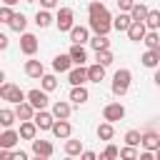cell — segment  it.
<instances>
[{
  "mask_svg": "<svg viewBox=\"0 0 160 160\" xmlns=\"http://www.w3.org/2000/svg\"><path fill=\"white\" fill-rule=\"evenodd\" d=\"M25 28H28V18H25L22 12H15V18L10 20V30H15V32H25Z\"/></svg>",
  "mask_w": 160,
  "mask_h": 160,
  "instance_id": "cell-29",
  "label": "cell"
},
{
  "mask_svg": "<svg viewBox=\"0 0 160 160\" xmlns=\"http://www.w3.org/2000/svg\"><path fill=\"white\" fill-rule=\"evenodd\" d=\"M40 85H42L45 92H50V90L58 88V78H55V75H42V78H40Z\"/></svg>",
  "mask_w": 160,
  "mask_h": 160,
  "instance_id": "cell-38",
  "label": "cell"
},
{
  "mask_svg": "<svg viewBox=\"0 0 160 160\" xmlns=\"http://www.w3.org/2000/svg\"><path fill=\"white\" fill-rule=\"evenodd\" d=\"M12 160H28V152L25 150H15L12 152Z\"/></svg>",
  "mask_w": 160,
  "mask_h": 160,
  "instance_id": "cell-45",
  "label": "cell"
},
{
  "mask_svg": "<svg viewBox=\"0 0 160 160\" xmlns=\"http://www.w3.org/2000/svg\"><path fill=\"white\" fill-rule=\"evenodd\" d=\"M118 8H120V12H132L135 0H118Z\"/></svg>",
  "mask_w": 160,
  "mask_h": 160,
  "instance_id": "cell-41",
  "label": "cell"
},
{
  "mask_svg": "<svg viewBox=\"0 0 160 160\" xmlns=\"http://www.w3.org/2000/svg\"><path fill=\"white\" fill-rule=\"evenodd\" d=\"M20 52L22 55H35L38 52V38L32 32H22L20 35Z\"/></svg>",
  "mask_w": 160,
  "mask_h": 160,
  "instance_id": "cell-6",
  "label": "cell"
},
{
  "mask_svg": "<svg viewBox=\"0 0 160 160\" xmlns=\"http://www.w3.org/2000/svg\"><path fill=\"white\" fill-rule=\"evenodd\" d=\"M88 78H90V82H100V80H105V68L102 65H90L88 68Z\"/></svg>",
  "mask_w": 160,
  "mask_h": 160,
  "instance_id": "cell-30",
  "label": "cell"
},
{
  "mask_svg": "<svg viewBox=\"0 0 160 160\" xmlns=\"http://www.w3.org/2000/svg\"><path fill=\"white\" fill-rule=\"evenodd\" d=\"M145 35H148V25H145V22H132V25H130V30H128V38H130L132 42L145 40Z\"/></svg>",
  "mask_w": 160,
  "mask_h": 160,
  "instance_id": "cell-16",
  "label": "cell"
},
{
  "mask_svg": "<svg viewBox=\"0 0 160 160\" xmlns=\"http://www.w3.org/2000/svg\"><path fill=\"white\" fill-rule=\"evenodd\" d=\"M90 45H92L95 52H100V50H110V40H108V35H92V38H90Z\"/></svg>",
  "mask_w": 160,
  "mask_h": 160,
  "instance_id": "cell-27",
  "label": "cell"
},
{
  "mask_svg": "<svg viewBox=\"0 0 160 160\" xmlns=\"http://www.w3.org/2000/svg\"><path fill=\"white\" fill-rule=\"evenodd\" d=\"M140 60H142V65H145V68H155V70H158V65H160V58H158L152 50H145Z\"/></svg>",
  "mask_w": 160,
  "mask_h": 160,
  "instance_id": "cell-33",
  "label": "cell"
},
{
  "mask_svg": "<svg viewBox=\"0 0 160 160\" xmlns=\"http://www.w3.org/2000/svg\"><path fill=\"white\" fill-rule=\"evenodd\" d=\"M65 160H72V158H70V155H68V158H65Z\"/></svg>",
  "mask_w": 160,
  "mask_h": 160,
  "instance_id": "cell-54",
  "label": "cell"
},
{
  "mask_svg": "<svg viewBox=\"0 0 160 160\" xmlns=\"http://www.w3.org/2000/svg\"><path fill=\"white\" fill-rule=\"evenodd\" d=\"M152 80H155V82H158V85H160V68H158V70H155V78H152Z\"/></svg>",
  "mask_w": 160,
  "mask_h": 160,
  "instance_id": "cell-49",
  "label": "cell"
},
{
  "mask_svg": "<svg viewBox=\"0 0 160 160\" xmlns=\"http://www.w3.org/2000/svg\"><path fill=\"white\" fill-rule=\"evenodd\" d=\"M88 98H90V92H88V88H85V85H80V88H72V90H70V100H72L75 105L88 102Z\"/></svg>",
  "mask_w": 160,
  "mask_h": 160,
  "instance_id": "cell-24",
  "label": "cell"
},
{
  "mask_svg": "<svg viewBox=\"0 0 160 160\" xmlns=\"http://www.w3.org/2000/svg\"><path fill=\"white\" fill-rule=\"evenodd\" d=\"M20 0H2V5H8V8H12V5H18Z\"/></svg>",
  "mask_w": 160,
  "mask_h": 160,
  "instance_id": "cell-48",
  "label": "cell"
},
{
  "mask_svg": "<svg viewBox=\"0 0 160 160\" xmlns=\"http://www.w3.org/2000/svg\"><path fill=\"white\" fill-rule=\"evenodd\" d=\"M88 28L95 35H108L112 30V15L100 0H92L88 5Z\"/></svg>",
  "mask_w": 160,
  "mask_h": 160,
  "instance_id": "cell-1",
  "label": "cell"
},
{
  "mask_svg": "<svg viewBox=\"0 0 160 160\" xmlns=\"http://www.w3.org/2000/svg\"><path fill=\"white\" fill-rule=\"evenodd\" d=\"M125 118V105L122 102H108L102 108V120L105 122H118Z\"/></svg>",
  "mask_w": 160,
  "mask_h": 160,
  "instance_id": "cell-5",
  "label": "cell"
},
{
  "mask_svg": "<svg viewBox=\"0 0 160 160\" xmlns=\"http://www.w3.org/2000/svg\"><path fill=\"white\" fill-rule=\"evenodd\" d=\"M120 158H122V160H138V158H140V152H138V148L125 145V148H120Z\"/></svg>",
  "mask_w": 160,
  "mask_h": 160,
  "instance_id": "cell-39",
  "label": "cell"
},
{
  "mask_svg": "<svg viewBox=\"0 0 160 160\" xmlns=\"http://www.w3.org/2000/svg\"><path fill=\"white\" fill-rule=\"evenodd\" d=\"M35 112H38V110H35L28 100H25V102H20V105H15V115H18V120H20V122L32 120V118H35Z\"/></svg>",
  "mask_w": 160,
  "mask_h": 160,
  "instance_id": "cell-12",
  "label": "cell"
},
{
  "mask_svg": "<svg viewBox=\"0 0 160 160\" xmlns=\"http://www.w3.org/2000/svg\"><path fill=\"white\" fill-rule=\"evenodd\" d=\"M8 48V35H0V50Z\"/></svg>",
  "mask_w": 160,
  "mask_h": 160,
  "instance_id": "cell-47",
  "label": "cell"
},
{
  "mask_svg": "<svg viewBox=\"0 0 160 160\" xmlns=\"http://www.w3.org/2000/svg\"><path fill=\"white\" fill-rule=\"evenodd\" d=\"M152 52H155V55H158V58H160V45H158V48H155V50H152Z\"/></svg>",
  "mask_w": 160,
  "mask_h": 160,
  "instance_id": "cell-50",
  "label": "cell"
},
{
  "mask_svg": "<svg viewBox=\"0 0 160 160\" xmlns=\"http://www.w3.org/2000/svg\"><path fill=\"white\" fill-rule=\"evenodd\" d=\"M130 25H132V18H130V12H120V15L112 20V28H115L118 32H128V30H130Z\"/></svg>",
  "mask_w": 160,
  "mask_h": 160,
  "instance_id": "cell-22",
  "label": "cell"
},
{
  "mask_svg": "<svg viewBox=\"0 0 160 160\" xmlns=\"http://www.w3.org/2000/svg\"><path fill=\"white\" fill-rule=\"evenodd\" d=\"M32 122L38 125V130H52V125H55V115L48 112V110H38L35 118H32Z\"/></svg>",
  "mask_w": 160,
  "mask_h": 160,
  "instance_id": "cell-8",
  "label": "cell"
},
{
  "mask_svg": "<svg viewBox=\"0 0 160 160\" xmlns=\"http://www.w3.org/2000/svg\"><path fill=\"white\" fill-rule=\"evenodd\" d=\"M125 145H130V148L142 145V132H138V130H128V132H125Z\"/></svg>",
  "mask_w": 160,
  "mask_h": 160,
  "instance_id": "cell-34",
  "label": "cell"
},
{
  "mask_svg": "<svg viewBox=\"0 0 160 160\" xmlns=\"http://www.w3.org/2000/svg\"><path fill=\"white\" fill-rule=\"evenodd\" d=\"M52 22H55V18L50 15V10H38L35 12V25L38 28H50Z\"/></svg>",
  "mask_w": 160,
  "mask_h": 160,
  "instance_id": "cell-25",
  "label": "cell"
},
{
  "mask_svg": "<svg viewBox=\"0 0 160 160\" xmlns=\"http://www.w3.org/2000/svg\"><path fill=\"white\" fill-rule=\"evenodd\" d=\"M68 55L72 58V62H75L78 68H82V65H85V60H88V52H85V48H82V45H70Z\"/></svg>",
  "mask_w": 160,
  "mask_h": 160,
  "instance_id": "cell-18",
  "label": "cell"
},
{
  "mask_svg": "<svg viewBox=\"0 0 160 160\" xmlns=\"http://www.w3.org/2000/svg\"><path fill=\"white\" fill-rule=\"evenodd\" d=\"M18 132H20V138H22V140H30V142H32V140L38 138V125H35L32 120L20 122V130H18Z\"/></svg>",
  "mask_w": 160,
  "mask_h": 160,
  "instance_id": "cell-21",
  "label": "cell"
},
{
  "mask_svg": "<svg viewBox=\"0 0 160 160\" xmlns=\"http://www.w3.org/2000/svg\"><path fill=\"white\" fill-rule=\"evenodd\" d=\"M25 2H35V0H25Z\"/></svg>",
  "mask_w": 160,
  "mask_h": 160,
  "instance_id": "cell-53",
  "label": "cell"
},
{
  "mask_svg": "<svg viewBox=\"0 0 160 160\" xmlns=\"http://www.w3.org/2000/svg\"><path fill=\"white\" fill-rule=\"evenodd\" d=\"M112 60H115V58H112V52H110V50H100V52H95V62H98V65H102V68H108Z\"/></svg>",
  "mask_w": 160,
  "mask_h": 160,
  "instance_id": "cell-36",
  "label": "cell"
},
{
  "mask_svg": "<svg viewBox=\"0 0 160 160\" xmlns=\"http://www.w3.org/2000/svg\"><path fill=\"white\" fill-rule=\"evenodd\" d=\"M65 152H68L70 158L82 155V152H85V150H82V140H65Z\"/></svg>",
  "mask_w": 160,
  "mask_h": 160,
  "instance_id": "cell-31",
  "label": "cell"
},
{
  "mask_svg": "<svg viewBox=\"0 0 160 160\" xmlns=\"http://www.w3.org/2000/svg\"><path fill=\"white\" fill-rule=\"evenodd\" d=\"M15 18V12H12V8H8V5H2L0 8V22H8L10 25V20Z\"/></svg>",
  "mask_w": 160,
  "mask_h": 160,
  "instance_id": "cell-40",
  "label": "cell"
},
{
  "mask_svg": "<svg viewBox=\"0 0 160 160\" xmlns=\"http://www.w3.org/2000/svg\"><path fill=\"white\" fill-rule=\"evenodd\" d=\"M52 150H55V148H52L50 140H38V138L32 140V152H35V155H40V158H50Z\"/></svg>",
  "mask_w": 160,
  "mask_h": 160,
  "instance_id": "cell-14",
  "label": "cell"
},
{
  "mask_svg": "<svg viewBox=\"0 0 160 160\" xmlns=\"http://www.w3.org/2000/svg\"><path fill=\"white\" fill-rule=\"evenodd\" d=\"M118 158H120V150H118L112 142H108V145H105V150L98 155V160H118Z\"/></svg>",
  "mask_w": 160,
  "mask_h": 160,
  "instance_id": "cell-32",
  "label": "cell"
},
{
  "mask_svg": "<svg viewBox=\"0 0 160 160\" xmlns=\"http://www.w3.org/2000/svg\"><path fill=\"white\" fill-rule=\"evenodd\" d=\"M90 78H88V68H72L70 72H68V82L72 85V88H80V85H85Z\"/></svg>",
  "mask_w": 160,
  "mask_h": 160,
  "instance_id": "cell-10",
  "label": "cell"
},
{
  "mask_svg": "<svg viewBox=\"0 0 160 160\" xmlns=\"http://www.w3.org/2000/svg\"><path fill=\"white\" fill-rule=\"evenodd\" d=\"M80 160H98V155H95L92 150H85V152L80 155Z\"/></svg>",
  "mask_w": 160,
  "mask_h": 160,
  "instance_id": "cell-44",
  "label": "cell"
},
{
  "mask_svg": "<svg viewBox=\"0 0 160 160\" xmlns=\"http://www.w3.org/2000/svg\"><path fill=\"white\" fill-rule=\"evenodd\" d=\"M142 42L148 45V50H155V48L160 45V32H158V30H148V35H145Z\"/></svg>",
  "mask_w": 160,
  "mask_h": 160,
  "instance_id": "cell-35",
  "label": "cell"
},
{
  "mask_svg": "<svg viewBox=\"0 0 160 160\" xmlns=\"http://www.w3.org/2000/svg\"><path fill=\"white\" fill-rule=\"evenodd\" d=\"M158 32H160V30H158Z\"/></svg>",
  "mask_w": 160,
  "mask_h": 160,
  "instance_id": "cell-55",
  "label": "cell"
},
{
  "mask_svg": "<svg viewBox=\"0 0 160 160\" xmlns=\"http://www.w3.org/2000/svg\"><path fill=\"white\" fill-rule=\"evenodd\" d=\"M18 142H20V132L18 130H12V128L10 130H2V135H0V148L2 150H12Z\"/></svg>",
  "mask_w": 160,
  "mask_h": 160,
  "instance_id": "cell-11",
  "label": "cell"
},
{
  "mask_svg": "<svg viewBox=\"0 0 160 160\" xmlns=\"http://www.w3.org/2000/svg\"><path fill=\"white\" fill-rule=\"evenodd\" d=\"M142 150H150V152H158L160 150V135L158 132H142Z\"/></svg>",
  "mask_w": 160,
  "mask_h": 160,
  "instance_id": "cell-15",
  "label": "cell"
},
{
  "mask_svg": "<svg viewBox=\"0 0 160 160\" xmlns=\"http://www.w3.org/2000/svg\"><path fill=\"white\" fill-rule=\"evenodd\" d=\"M138 160H158V158H155V152H150V150H142Z\"/></svg>",
  "mask_w": 160,
  "mask_h": 160,
  "instance_id": "cell-43",
  "label": "cell"
},
{
  "mask_svg": "<svg viewBox=\"0 0 160 160\" xmlns=\"http://www.w3.org/2000/svg\"><path fill=\"white\" fill-rule=\"evenodd\" d=\"M70 42H72V45H85V42H90V30H88L85 25H75V28L70 30Z\"/></svg>",
  "mask_w": 160,
  "mask_h": 160,
  "instance_id": "cell-9",
  "label": "cell"
},
{
  "mask_svg": "<svg viewBox=\"0 0 160 160\" xmlns=\"http://www.w3.org/2000/svg\"><path fill=\"white\" fill-rule=\"evenodd\" d=\"M15 120H18V115H15V110H10V108H2V110H0V125H2L5 130H10Z\"/></svg>",
  "mask_w": 160,
  "mask_h": 160,
  "instance_id": "cell-26",
  "label": "cell"
},
{
  "mask_svg": "<svg viewBox=\"0 0 160 160\" xmlns=\"http://www.w3.org/2000/svg\"><path fill=\"white\" fill-rule=\"evenodd\" d=\"M50 112L55 115V120H68V118H70V102L58 100V102H52V110H50Z\"/></svg>",
  "mask_w": 160,
  "mask_h": 160,
  "instance_id": "cell-20",
  "label": "cell"
},
{
  "mask_svg": "<svg viewBox=\"0 0 160 160\" xmlns=\"http://www.w3.org/2000/svg\"><path fill=\"white\" fill-rule=\"evenodd\" d=\"M35 160H48V158H40V155H35Z\"/></svg>",
  "mask_w": 160,
  "mask_h": 160,
  "instance_id": "cell-51",
  "label": "cell"
},
{
  "mask_svg": "<svg viewBox=\"0 0 160 160\" xmlns=\"http://www.w3.org/2000/svg\"><path fill=\"white\" fill-rule=\"evenodd\" d=\"M130 80H132V72L128 68H120L115 75H112V95L122 98L128 90H130Z\"/></svg>",
  "mask_w": 160,
  "mask_h": 160,
  "instance_id": "cell-2",
  "label": "cell"
},
{
  "mask_svg": "<svg viewBox=\"0 0 160 160\" xmlns=\"http://www.w3.org/2000/svg\"><path fill=\"white\" fill-rule=\"evenodd\" d=\"M148 15H150V8H148V5H142V2H135L132 12H130L132 22H145V20H148Z\"/></svg>",
  "mask_w": 160,
  "mask_h": 160,
  "instance_id": "cell-23",
  "label": "cell"
},
{
  "mask_svg": "<svg viewBox=\"0 0 160 160\" xmlns=\"http://www.w3.org/2000/svg\"><path fill=\"white\" fill-rule=\"evenodd\" d=\"M70 65H72V58L65 52H60V55H55V60H52V70L55 72H70Z\"/></svg>",
  "mask_w": 160,
  "mask_h": 160,
  "instance_id": "cell-17",
  "label": "cell"
},
{
  "mask_svg": "<svg viewBox=\"0 0 160 160\" xmlns=\"http://www.w3.org/2000/svg\"><path fill=\"white\" fill-rule=\"evenodd\" d=\"M0 160H12V150H2L0 148Z\"/></svg>",
  "mask_w": 160,
  "mask_h": 160,
  "instance_id": "cell-46",
  "label": "cell"
},
{
  "mask_svg": "<svg viewBox=\"0 0 160 160\" xmlns=\"http://www.w3.org/2000/svg\"><path fill=\"white\" fill-rule=\"evenodd\" d=\"M25 75H28V78H35V80L42 78V75H45L42 62H40V60H28V62H25Z\"/></svg>",
  "mask_w": 160,
  "mask_h": 160,
  "instance_id": "cell-19",
  "label": "cell"
},
{
  "mask_svg": "<svg viewBox=\"0 0 160 160\" xmlns=\"http://www.w3.org/2000/svg\"><path fill=\"white\" fill-rule=\"evenodd\" d=\"M28 102L35 108V110H45L48 108V92L45 90H28Z\"/></svg>",
  "mask_w": 160,
  "mask_h": 160,
  "instance_id": "cell-7",
  "label": "cell"
},
{
  "mask_svg": "<svg viewBox=\"0 0 160 160\" xmlns=\"http://www.w3.org/2000/svg\"><path fill=\"white\" fill-rule=\"evenodd\" d=\"M75 12L70 10V8H60L58 10V15H55V25H58V30L60 32H70L72 28H75Z\"/></svg>",
  "mask_w": 160,
  "mask_h": 160,
  "instance_id": "cell-4",
  "label": "cell"
},
{
  "mask_svg": "<svg viewBox=\"0 0 160 160\" xmlns=\"http://www.w3.org/2000/svg\"><path fill=\"white\" fill-rule=\"evenodd\" d=\"M112 135H115V128H112V122H100V125H98V138H100V140L110 142V140H112Z\"/></svg>",
  "mask_w": 160,
  "mask_h": 160,
  "instance_id": "cell-28",
  "label": "cell"
},
{
  "mask_svg": "<svg viewBox=\"0 0 160 160\" xmlns=\"http://www.w3.org/2000/svg\"><path fill=\"white\" fill-rule=\"evenodd\" d=\"M155 158H158V160H160V150H158V152H155Z\"/></svg>",
  "mask_w": 160,
  "mask_h": 160,
  "instance_id": "cell-52",
  "label": "cell"
},
{
  "mask_svg": "<svg viewBox=\"0 0 160 160\" xmlns=\"http://www.w3.org/2000/svg\"><path fill=\"white\" fill-rule=\"evenodd\" d=\"M0 98H2L5 102L20 105V102H25L28 92H22V90H20V85H15V82H2V85H0Z\"/></svg>",
  "mask_w": 160,
  "mask_h": 160,
  "instance_id": "cell-3",
  "label": "cell"
},
{
  "mask_svg": "<svg viewBox=\"0 0 160 160\" xmlns=\"http://www.w3.org/2000/svg\"><path fill=\"white\" fill-rule=\"evenodd\" d=\"M145 25H148V30H160V10H150Z\"/></svg>",
  "mask_w": 160,
  "mask_h": 160,
  "instance_id": "cell-37",
  "label": "cell"
},
{
  "mask_svg": "<svg viewBox=\"0 0 160 160\" xmlns=\"http://www.w3.org/2000/svg\"><path fill=\"white\" fill-rule=\"evenodd\" d=\"M55 138H60V140H70V132H72V128H70V122L68 120H55V125H52V130H50Z\"/></svg>",
  "mask_w": 160,
  "mask_h": 160,
  "instance_id": "cell-13",
  "label": "cell"
},
{
  "mask_svg": "<svg viewBox=\"0 0 160 160\" xmlns=\"http://www.w3.org/2000/svg\"><path fill=\"white\" fill-rule=\"evenodd\" d=\"M40 5H42V10H52L58 5V0H40Z\"/></svg>",
  "mask_w": 160,
  "mask_h": 160,
  "instance_id": "cell-42",
  "label": "cell"
}]
</instances>
